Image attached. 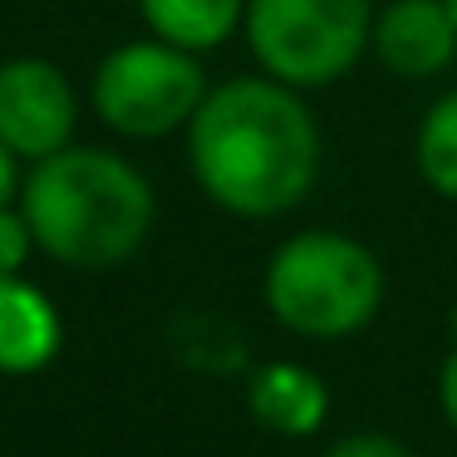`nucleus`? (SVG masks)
Wrapping results in <instances>:
<instances>
[{
	"label": "nucleus",
	"mask_w": 457,
	"mask_h": 457,
	"mask_svg": "<svg viewBox=\"0 0 457 457\" xmlns=\"http://www.w3.org/2000/svg\"><path fill=\"white\" fill-rule=\"evenodd\" d=\"M325 158L320 119L305 89L241 74L207 89L187 123V162L197 187L221 212L246 221L286 217L310 197Z\"/></svg>",
	"instance_id": "nucleus-1"
},
{
	"label": "nucleus",
	"mask_w": 457,
	"mask_h": 457,
	"mask_svg": "<svg viewBox=\"0 0 457 457\" xmlns=\"http://www.w3.org/2000/svg\"><path fill=\"white\" fill-rule=\"evenodd\" d=\"M21 212L45 256L74 270H109L148 241L158 202L129 158L70 143L35 162L21 187Z\"/></svg>",
	"instance_id": "nucleus-2"
},
{
	"label": "nucleus",
	"mask_w": 457,
	"mask_h": 457,
	"mask_svg": "<svg viewBox=\"0 0 457 457\" xmlns=\"http://www.w3.org/2000/svg\"><path fill=\"white\" fill-rule=\"evenodd\" d=\"M266 310L300 339H349L384 305V266L345 231H295L266 266Z\"/></svg>",
	"instance_id": "nucleus-3"
},
{
	"label": "nucleus",
	"mask_w": 457,
	"mask_h": 457,
	"mask_svg": "<svg viewBox=\"0 0 457 457\" xmlns=\"http://www.w3.org/2000/svg\"><path fill=\"white\" fill-rule=\"evenodd\" d=\"M374 0H246V45L261 74L290 89H325L369 54Z\"/></svg>",
	"instance_id": "nucleus-4"
},
{
	"label": "nucleus",
	"mask_w": 457,
	"mask_h": 457,
	"mask_svg": "<svg viewBox=\"0 0 457 457\" xmlns=\"http://www.w3.org/2000/svg\"><path fill=\"white\" fill-rule=\"evenodd\" d=\"M207 89L212 84L197 54L148 35V40H129L104 54L89 84V104L99 123H109L113 133L153 143L187 129Z\"/></svg>",
	"instance_id": "nucleus-5"
},
{
	"label": "nucleus",
	"mask_w": 457,
	"mask_h": 457,
	"mask_svg": "<svg viewBox=\"0 0 457 457\" xmlns=\"http://www.w3.org/2000/svg\"><path fill=\"white\" fill-rule=\"evenodd\" d=\"M74 123H79V99L60 64L40 60V54L0 64V143L15 158L40 162L70 148Z\"/></svg>",
	"instance_id": "nucleus-6"
},
{
	"label": "nucleus",
	"mask_w": 457,
	"mask_h": 457,
	"mask_svg": "<svg viewBox=\"0 0 457 457\" xmlns=\"http://www.w3.org/2000/svg\"><path fill=\"white\" fill-rule=\"evenodd\" d=\"M369 54L394 79H437L457 60V21L447 0H388L374 15Z\"/></svg>",
	"instance_id": "nucleus-7"
},
{
	"label": "nucleus",
	"mask_w": 457,
	"mask_h": 457,
	"mask_svg": "<svg viewBox=\"0 0 457 457\" xmlns=\"http://www.w3.org/2000/svg\"><path fill=\"white\" fill-rule=\"evenodd\" d=\"M60 354V315L21 276H0V374H35Z\"/></svg>",
	"instance_id": "nucleus-8"
},
{
	"label": "nucleus",
	"mask_w": 457,
	"mask_h": 457,
	"mask_svg": "<svg viewBox=\"0 0 457 457\" xmlns=\"http://www.w3.org/2000/svg\"><path fill=\"white\" fill-rule=\"evenodd\" d=\"M246 403L261 428L286 437H310L329 413V388L305 364H266L246 388Z\"/></svg>",
	"instance_id": "nucleus-9"
},
{
	"label": "nucleus",
	"mask_w": 457,
	"mask_h": 457,
	"mask_svg": "<svg viewBox=\"0 0 457 457\" xmlns=\"http://www.w3.org/2000/svg\"><path fill=\"white\" fill-rule=\"evenodd\" d=\"M138 11L158 40L192 54H207L241 30L246 0H138Z\"/></svg>",
	"instance_id": "nucleus-10"
},
{
	"label": "nucleus",
	"mask_w": 457,
	"mask_h": 457,
	"mask_svg": "<svg viewBox=\"0 0 457 457\" xmlns=\"http://www.w3.org/2000/svg\"><path fill=\"white\" fill-rule=\"evenodd\" d=\"M413 162L418 178L437 192V197L457 202V89L428 104L413 133Z\"/></svg>",
	"instance_id": "nucleus-11"
},
{
	"label": "nucleus",
	"mask_w": 457,
	"mask_h": 457,
	"mask_svg": "<svg viewBox=\"0 0 457 457\" xmlns=\"http://www.w3.org/2000/svg\"><path fill=\"white\" fill-rule=\"evenodd\" d=\"M30 246H35V231L25 221V212L0 207V276H21Z\"/></svg>",
	"instance_id": "nucleus-12"
},
{
	"label": "nucleus",
	"mask_w": 457,
	"mask_h": 457,
	"mask_svg": "<svg viewBox=\"0 0 457 457\" xmlns=\"http://www.w3.org/2000/svg\"><path fill=\"white\" fill-rule=\"evenodd\" d=\"M325 457H413V453L384 433H354V437H339L335 447H325Z\"/></svg>",
	"instance_id": "nucleus-13"
},
{
	"label": "nucleus",
	"mask_w": 457,
	"mask_h": 457,
	"mask_svg": "<svg viewBox=\"0 0 457 457\" xmlns=\"http://www.w3.org/2000/svg\"><path fill=\"white\" fill-rule=\"evenodd\" d=\"M437 403H443V418L457 433V349L443 359V374H437Z\"/></svg>",
	"instance_id": "nucleus-14"
},
{
	"label": "nucleus",
	"mask_w": 457,
	"mask_h": 457,
	"mask_svg": "<svg viewBox=\"0 0 457 457\" xmlns=\"http://www.w3.org/2000/svg\"><path fill=\"white\" fill-rule=\"evenodd\" d=\"M15 187H21V172H15V153L0 143V207H11Z\"/></svg>",
	"instance_id": "nucleus-15"
},
{
	"label": "nucleus",
	"mask_w": 457,
	"mask_h": 457,
	"mask_svg": "<svg viewBox=\"0 0 457 457\" xmlns=\"http://www.w3.org/2000/svg\"><path fill=\"white\" fill-rule=\"evenodd\" d=\"M447 11H453V21H457V0H447Z\"/></svg>",
	"instance_id": "nucleus-16"
}]
</instances>
